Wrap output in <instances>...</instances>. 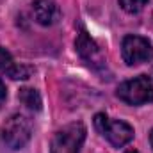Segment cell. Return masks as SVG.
Segmentation results:
<instances>
[{"label": "cell", "mask_w": 153, "mask_h": 153, "mask_svg": "<svg viewBox=\"0 0 153 153\" xmlns=\"http://www.w3.org/2000/svg\"><path fill=\"white\" fill-rule=\"evenodd\" d=\"M75 48L78 52V55L96 71H105L107 70V64H105V57H103V52L102 48L94 43V39L87 34L85 29H80L78 36L75 41Z\"/></svg>", "instance_id": "8992f818"}, {"label": "cell", "mask_w": 153, "mask_h": 153, "mask_svg": "<svg viewBox=\"0 0 153 153\" xmlns=\"http://www.w3.org/2000/svg\"><path fill=\"white\" fill-rule=\"evenodd\" d=\"M125 153H137L135 150H128V152H125Z\"/></svg>", "instance_id": "4fadbf2b"}, {"label": "cell", "mask_w": 153, "mask_h": 153, "mask_svg": "<svg viewBox=\"0 0 153 153\" xmlns=\"http://www.w3.org/2000/svg\"><path fill=\"white\" fill-rule=\"evenodd\" d=\"M94 126L96 130L116 148H121L128 144L134 139V128L125 123V121H112L105 114H96L94 116Z\"/></svg>", "instance_id": "3957f363"}, {"label": "cell", "mask_w": 153, "mask_h": 153, "mask_svg": "<svg viewBox=\"0 0 153 153\" xmlns=\"http://www.w3.org/2000/svg\"><path fill=\"white\" fill-rule=\"evenodd\" d=\"M18 100L30 111H39L43 102H41V96L34 87H22L20 93H18Z\"/></svg>", "instance_id": "9c48e42d"}, {"label": "cell", "mask_w": 153, "mask_h": 153, "mask_svg": "<svg viewBox=\"0 0 153 153\" xmlns=\"http://www.w3.org/2000/svg\"><path fill=\"white\" fill-rule=\"evenodd\" d=\"M32 135V125L30 121L22 114H13L0 128L2 143L11 150L23 148Z\"/></svg>", "instance_id": "6da1fadb"}, {"label": "cell", "mask_w": 153, "mask_h": 153, "mask_svg": "<svg viewBox=\"0 0 153 153\" xmlns=\"http://www.w3.org/2000/svg\"><path fill=\"white\" fill-rule=\"evenodd\" d=\"M5 98H7V91H5V85H4V82L0 80V107L4 105Z\"/></svg>", "instance_id": "8fae6325"}, {"label": "cell", "mask_w": 153, "mask_h": 153, "mask_svg": "<svg viewBox=\"0 0 153 153\" xmlns=\"http://www.w3.org/2000/svg\"><path fill=\"white\" fill-rule=\"evenodd\" d=\"M32 13L36 22L45 27L57 23L61 18V9L53 0H36L32 4Z\"/></svg>", "instance_id": "52a82bcc"}, {"label": "cell", "mask_w": 153, "mask_h": 153, "mask_svg": "<svg viewBox=\"0 0 153 153\" xmlns=\"http://www.w3.org/2000/svg\"><path fill=\"white\" fill-rule=\"evenodd\" d=\"M84 141H85V126L80 121L70 123L53 135L50 153H80Z\"/></svg>", "instance_id": "7a4b0ae2"}, {"label": "cell", "mask_w": 153, "mask_h": 153, "mask_svg": "<svg viewBox=\"0 0 153 153\" xmlns=\"http://www.w3.org/2000/svg\"><path fill=\"white\" fill-rule=\"evenodd\" d=\"M0 73H4L5 76H9L13 80H25L30 76V68L14 62L13 55L5 48L0 46Z\"/></svg>", "instance_id": "ba28073f"}, {"label": "cell", "mask_w": 153, "mask_h": 153, "mask_svg": "<svg viewBox=\"0 0 153 153\" xmlns=\"http://www.w3.org/2000/svg\"><path fill=\"white\" fill-rule=\"evenodd\" d=\"M146 4H148V0H119V5H121L126 13H130V14L139 13Z\"/></svg>", "instance_id": "30bf717a"}, {"label": "cell", "mask_w": 153, "mask_h": 153, "mask_svg": "<svg viewBox=\"0 0 153 153\" xmlns=\"http://www.w3.org/2000/svg\"><path fill=\"white\" fill-rule=\"evenodd\" d=\"M150 143H152V148H153V130H152V134H150Z\"/></svg>", "instance_id": "7c38bea8"}, {"label": "cell", "mask_w": 153, "mask_h": 153, "mask_svg": "<svg viewBox=\"0 0 153 153\" xmlns=\"http://www.w3.org/2000/svg\"><path fill=\"white\" fill-rule=\"evenodd\" d=\"M121 55L128 66H137L153 59V46L146 38L126 36L121 43Z\"/></svg>", "instance_id": "5b68a950"}, {"label": "cell", "mask_w": 153, "mask_h": 153, "mask_svg": "<svg viewBox=\"0 0 153 153\" xmlns=\"http://www.w3.org/2000/svg\"><path fill=\"white\" fill-rule=\"evenodd\" d=\"M117 96L128 105H143L153 102V84L146 75L135 76L117 87Z\"/></svg>", "instance_id": "277c9868"}]
</instances>
